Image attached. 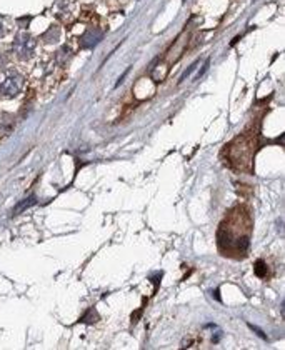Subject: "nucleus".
<instances>
[{"mask_svg": "<svg viewBox=\"0 0 285 350\" xmlns=\"http://www.w3.org/2000/svg\"><path fill=\"white\" fill-rule=\"evenodd\" d=\"M18 88H20L18 80H15L14 77H8L2 84V87H0V94L5 95V97H14V95L18 92Z\"/></svg>", "mask_w": 285, "mask_h": 350, "instance_id": "nucleus-1", "label": "nucleus"}, {"mask_svg": "<svg viewBox=\"0 0 285 350\" xmlns=\"http://www.w3.org/2000/svg\"><path fill=\"white\" fill-rule=\"evenodd\" d=\"M265 272H267V267H265V264L262 260H258V262L255 264V274H257V277H264Z\"/></svg>", "mask_w": 285, "mask_h": 350, "instance_id": "nucleus-3", "label": "nucleus"}, {"mask_svg": "<svg viewBox=\"0 0 285 350\" xmlns=\"http://www.w3.org/2000/svg\"><path fill=\"white\" fill-rule=\"evenodd\" d=\"M37 204V198L34 197H28V198H25V200H22V202H20L17 207L14 208V215H17V214H20V212H24V210H27L28 207H32V205H35Z\"/></svg>", "mask_w": 285, "mask_h": 350, "instance_id": "nucleus-2", "label": "nucleus"}, {"mask_svg": "<svg viewBox=\"0 0 285 350\" xmlns=\"http://www.w3.org/2000/svg\"><path fill=\"white\" fill-rule=\"evenodd\" d=\"M250 328H254L255 330V332H257L258 335H260V337H264L265 338V334L262 332V330H260V328H257V327H254V325H250Z\"/></svg>", "mask_w": 285, "mask_h": 350, "instance_id": "nucleus-4", "label": "nucleus"}]
</instances>
